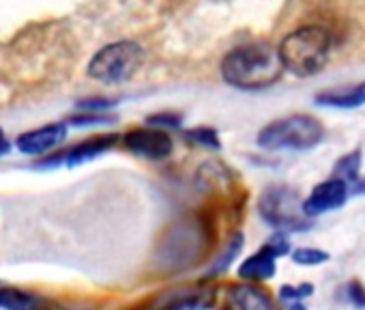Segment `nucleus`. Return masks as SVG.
<instances>
[{"mask_svg":"<svg viewBox=\"0 0 365 310\" xmlns=\"http://www.w3.org/2000/svg\"><path fill=\"white\" fill-rule=\"evenodd\" d=\"M118 142V136L114 134H106V136H93L88 140H82L78 144H73L71 149H67L65 153L52 155L48 160L37 162L35 166L39 169H56V166H80L86 162H93L97 158H101L103 153L112 151L114 144Z\"/></svg>","mask_w":365,"mask_h":310,"instance_id":"423d86ee","label":"nucleus"},{"mask_svg":"<svg viewBox=\"0 0 365 310\" xmlns=\"http://www.w3.org/2000/svg\"><path fill=\"white\" fill-rule=\"evenodd\" d=\"M277 254L273 252V248L264 241V246L254 252L252 256H247L241 265H239V276L247 282H260V280H269L275 276L277 269Z\"/></svg>","mask_w":365,"mask_h":310,"instance_id":"f8f14e48","label":"nucleus"},{"mask_svg":"<svg viewBox=\"0 0 365 310\" xmlns=\"http://www.w3.org/2000/svg\"><path fill=\"white\" fill-rule=\"evenodd\" d=\"M258 214L269 226L282 233L309 229L307 216L303 214V201L292 188L286 186L267 188L258 201Z\"/></svg>","mask_w":365,"mask_h":310,"instance_id":"39448f33","label":"nucleus"},{"mask_svg":"<svg viewBox=\"0 0 365 310\" xmlns=\"http://www.w3.org/2000/svg\"><path fill=\"white\" fill-rule=\"evenodd\" d=\"M348 196H350L348 184L337 177H331V179L314 186L309 196L303 201V214L307 218H318L322 214L335 211L346 205Z\"/></svg>","mask_w":365,"mask_h":310,"instance_id":"1a4fd4ad","label":"nucleus"},{"mask_svg":"<svg viewBox=\"0 0 365 310\" xmlns=\"http://www.w3.org/2000/svg\"><path fill=\"white\" fill-rule=\"evenodd\" d=\"M108 123H114V116H106V114H101V112H86V114H80V116L69 119V125H76V127L108 125Z\"/></svg>","mask_w":365,"mask_h":310,"instance_id":"aec40b11","label":"nucleus"},{"mask_svg":"<svg viewBox=\"0 0 365 310\" xmlns=\"http://www.w3.org/2000/svg\"><path fill=\"white\" fill-rule=\"evenodd\" d=\"M243 241H245V237L241 235V233H237L228 244H226V250L213 261V265H211V269H209V274L211 276H215V274H222V271H226L230 265H232V261L239 256V252L243 250Z\"/></svg>","mask_w":365,"mask_h":310,"instance_id":"dca6fc26","label":"nucleus"},{"mask_svg":"<svg viewBox=\"0 0 365 310\" xmlns=\"http://www.w3.org/2000/svg\"><path fill=\"white\" fill-rule=\"evenodd\" d=\"M0 136H5V131H3V127H0Z\"/></svg>","mask_w":365,"mask_h":310,"instance_id":"a878e982","label":"nucleus"},{"mask_svg":"<svg viewBox=\"0 0 365 310\" xmlns=\"http://www.w3.org/2000/svg\"><path fill=\"white\" fill-rule=\"evenodd\" d=\"M284 74L279 54L269 44H245L230 50L222 61V78L241 91L273 86Z\"/></svg>","mask_w":365,"mask_h":310,"instance_id":"f257e3e1","label":"nucleus"},{"mask_svg":"<svg viewBox=\"0 0 365 310\" xmlns=\"http://www.w3.org/2000/svg\"><path fill=\"white\" fill-rule=\"evenodd\" d=\"M333 37L324 26L309 24L286 35L277 48L284 69L299 78H309L322 71L329 61Z\"/></svg>","mask_w":365,"mask_h":310,"instance_id":"f03ea898","label":"nucleus"},{"mask_svg":"<svg viewBox=\"0 0 365 310\" xmlns=\"http://www.w3.org/2000/svg\"><path fill=\"white\" fill-rule=\"evenodd\" d=\"M324 138L322 123L312 114H290L264 125L258 144L267 151H309Z\"/></svg>","mask_w":365,"mask_h":310,"instance_id":"7ed1b4c3","label":"nucleus"},{"mask_svg":"<svg viewBox=\"0 0 365 310\" xmlns=\"http://www.w3.org/2000/svg\"><path fill=\"white\" fill-rule=\"evenodd\" d=\"M224 310H279L273 297L254 282H237L226 289Z\"/></svg>","mask_w":365,"mask_h":310,"instance_id":"9d476101","label":"nucleus"},{"mask_svg":"<svg viewBox=\"0 0 365 310\" xmlns=\"http://www.w3.org/2000/svg\"><path fill=\"white\" fill-rule=\"evenodd\" d=\"M344 297L354 306V308H365V286L359 280H350L344 286Z\"/></svg>","mask_w":365,"mask_h":310,"instance_id":"412c9836","label":"nucleus"},{"mask_svg":"<svg viewBox=\"0 0 365 310\" xmlns=\"http://www.w3.org/2000/svg\"><path fill=\"white\" fill-rule=\"evenodd\" d=\"M67 138V123H50L18 136L16 146L26 155H43Z\"/></svg>","mask_w":365,"mask_h":310,"instance_id":"9b49d317","label":"nucleus"},{"mask_svg":"<svg viewBox=\"0 0 365 310\" xmlns=\"http://www.w3.org/2000/svg\"><path fill=\"white\" fill-rule=\"evenodd\" d=\"M187 140L200 144V146H207V149H213V151H220L222 149V140H220V134L213 129V127H194L190 131H185Z\"/></svg>","mask_w":365,"mask_h":310,"instance_id":"f3484780","label":"nucleus"},{"mask_svg":"<svg viewBox=\"0 0 365 310\" xmlns=\"http://www.w3.org/2000/svg\"><path fill=\"white\" fill-rule=\"evenodd\" d=\"M123 138V144L129 153L144 160H165L174 149L172 138L159 127H138L129 129Z\"/></svg>","mask_w":365,"mask_h":310,"instance_id":"6e6552de","label":"nucleus"},{"mask_svg":"<svg viewBox=\"0 0 365 310\" xmlns=\"http://www.w3.org/2000/svg\"><path fill=\"white\" fill-rule=\"evenodd\" d=\"M144 61V48L135 41H114L101 48L88 63V76L106 82L118 84L135 76Z\"/></svg>","mask_w":365,"mask_h":310,"instance_id":"20e7f679","label":"nucleus"},{"mask_svg":"<svg viewBox=\"0 0 365 310\" xmlns=\"http://www.w3.org/2000/svg\"><path fill=\"white\" fill-rule=\"evenodd\" d=\"M314 293V284L303 282V284H284L279 289V299L286 301H303L305 297H309Z\"/></svg>","mask_w":365,"mask_h":310,"instance_id":"6ab92c4d","label":"nucleus"},{"mask_svg":"<svg viewBox=\"0 0 365 310\" xmlns=\"http://www.w3.org/2000/svg\"><path fill=\"white\" fill-rule=\"evenodd\" d=\"M46 301L39 295L14 289L0 286V308L3 310H43Z\"/></svg>","mask_w":365,"mask_h":310,"instance_id":"2eb2a0df","label":"nucleus"},{"mask_svg":"<svg viewBox=\"0 0 365 310\" xmlns=\"http://www.w3.org/2000/svg\"><path fill=\"white\" fill-rule=\"evenodd\" d=\"M9 149H11L9 140H7L5 136H0V158H3V155H7V153H9Z\"/></svg>","mask_w":365,"mask_h":310,"instance_id":"b1692460","label":"nucleus"},{"mask_svg":"<svg viewBox=\"0 0 365 310\" xmlns=\"http://www.w3.org/2000/svg\"><path fill=\"white\" fill-rule=\"evenodd\" d=\"M148 125H157L159 129L161 127H180V116L174 112H159V114L148 116Z\"/></svg>","mask_w":365,"mask_h":310,"instance_id":"4be33fe9","label":"nucleus"},{"mask_svg":"<svg viewBox=\"0 0 365 310\" xmlns=\"http://www.w3.org/2000/svg\"><path fill=\"white\" fill-rule=\"evenodd\" d=\"M292 261L297 265H305V267H314V265H322L329 261V252L318 250V248H297L292 250Z\"/></svg>","mask_w":365,"mask_h":310,"instance_id":"a211bd4d","label":"nucleus"},{"mask_svg":"<svg viewBox=\"0 0 365 310\" xmlns=\"http://www.w3.org/2000/svg\"><path fill=\"white\" fill-rule=\"evenodd\" d=\"M286 310H307L303 301H286Z\"/></svg>","mask_w":365,"mask_h":310,"instance_id":"393cba45","label":"nucleus"},{"mask_svg":"<svg viewBox=\"0 0 365 310\" xmlns=\"http://www.w3.org/2000/svg\"><path fill=\"white\" fill-rule=\"evenodd\" d=\"M215 289L211 286H178L174 291H165L157 295L142 310H207L213 306Z\"/></svg>","mask_w":365,"mask_h":310,"instance_id":"0eeeda50","label":"nucleus"},{"mask_svg":"<svg viewBox=\"0 0 365 310\" xmlns=\"http://www.w3.org/2000/svg\"><path fill=\"white\" fill-rule=\"evenodd\" d=\"M314 99L318 106H324V108H341V110L361 108V106H365V80L354 86L322 91Z\"/></svg>","mask_w":365,"mask_h":310,"instance_id":"ddd939ff","label":"nucleus"},{"mask_svg":"<svg viewBox=\"0 0 365 310\" xmlns=\"http://www.w3.org/2000/svg\"><path fill=\"white\" fill-rule=\"evenodd\" d=\"M78 106H80L82 110H86V112H99V110L112 108L114 101H112V99H86V101H80Z\"/></svg>","mask_w":365,"mask_h":310,"instance_id":"5701e85b","label":"nucleus"},{"mask_svg":"<svg viewBox=\"0 0 365 310\" xmlns=\"http://www.w3.org/2000/svg\"><path fill=\"white\" fill-rule=\"evenodd\" d=\"M333 177L341 179L348 184V188H354L356 192H365V181L361 179V149L346 153L341 160H337L335 169H333ZM352 190V192H354Z\"/></svg>","mask_w":365,"mask_h":310,"instance_id":"4468645a","label":"nucleus"}]
</instances>
